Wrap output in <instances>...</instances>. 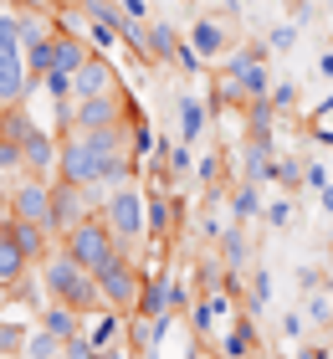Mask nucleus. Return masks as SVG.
<instances>
[{
  "mask_svg": "<svg viewBox=\"0 0 333 359\" xmlns=\"http://www.w3.org/2000/svg\"><path fill=\"white\" fill-rule=\"evenodd\" d=\"M231 313V298H226V292H200V298L190 303V329H195V339H200V344H215V339H221V329H215V323H221Z\"/></svg>",
  "mask_w": 333,
  "mask_h": 359,
  "instance_id": "obj_11",
  "label": "nucleus"
},
{
  "mask_svg": "<svg viewBox=\"0 0 333 359\" xmlns=\"http://www.w3.org/2000/svg\"><path fill=\"white\" fill-rule=\"evenodd\" d=\"M97 216L108 221V231L118 236L123 252H139L149 241V185L144 180H123V185L103 190V210Z\"/></svg>",
  "mask_w": 333,
  "mask_h": 359,
  "instance_id": "obj_1",
  "label": "nucleus"
},
{
  "mask_svg": "<svg viewBox=\"0 0 333 359\" xmlns=\"http://www.w3.org/2000/svg\"><path fill=\"white\" fill-rule=\"evenodd\" d=\"M308 185L313 190H328V170L323 165H308Z\"/></svg>",
  "mask_w": 333,
  "mask_h": 359,
  "instance_id": "obj_38",
  "label": "nucleus"
},
{
  "mask_svg": "<svg viewBox=\"0 0 333 359\" xmlns=\"http://www.w3.org/2000/svg\"><path fill=\"white\" fill-rule=\"evenodd\" d=\"M241 180H277V144L266 139H246L241 144Z\"/></svg>",
  "mask_w": 333,
  "mask_h": 359,
  "instance_id": "obj_16",
  "label": "nucleus"
},
{
  "mask_svg": "<svg viewBox=\"0 0 333 359\" xmlns=\"http://www.w3.org/2000/svg\"><path fill=\"white\" fill-rule=\"evenodd\" d=\"M118 6H123V15H133V21H139V26H149V21H154L144 0H118Z\"/></svg>",
  "mask_w": 333,
  "mask_h": 359,
  "instance_id": "obj_36",
  "label": "nucleus"
},
{
  "mask_svg": "<svg viewBox=\"0 0 333 359\" xmlns=\"http://www.w3.org/2000/svg\"><path fill=\"white\" fill-rule=\"evenodd\" d=\"M11 221V205H6V190H0V226Z\"/></svg>",
  "mask_w": 333,
  "mask_h": 359,
  "instance_id": "obj_42",
  "label": "nucleus"
},
{
  "mask_svg": "<svg viewBox=\"0 0 333 359\" xmlns=\"http://www.w3.org/2000/svg\"><path fill=\"white\" fill-rule=\"evenodd\" d=\"M179 57V31L170 21H149V62L154 67H175Z\"/></svg>",
  "mask_w": 333,
  "mask_h": 359,
  "instance_id": "obj_17",
  "label": "nucleus"
},
{
  "mask_svg": "<svg viewBox=\"0 0 333 359\" xmlns=\"http://www.w3.org/2000/svg\"><path fill=\"white\" fill-rule=\"evenodd\" d=\"M323 283H328L323 267H297V292H318Z\"/></svg>",
  "mask_w": 333,
  "mask_h": 359,
  "instance_id": "obj_31",
  "label": "nucleus"
},
{
  "mask_svg": "<svg viewBox=\"0 0 333 359\" xmlns=\"http://www.w3.org/2000/svg\"><path fill=\"white\" fill-rule=\"evenodd\" d=\"M133 359H159V349H149V354H133Z\"/></svg>",
  "mask_w": 333,
  "mask_h": 359,
  "instance_id": "obj_44",
  "label": "nucleus"
},
{
  "mask_svg": "<svg viewBox=\"0 0 333 359\" xmlns=\"http://www.w3.org/2000/svg\"><path fill=\"white\" fill-rule=\"evenodd\" d=\"M31 257H26V247L15 241V231L11 226H0V287H11V298L26 287V277H31Z\"/></svg>",
  "mask_w": 333,
  "mask_h": 359,
  "instance_id": "obj_10",
  "label": "nucleus"
},
{
  "mask_svg": "<svg viewBox=\"0 0 333 359\" xmlns=\"http://www.w3.org/2000/svg\"><path fill=\"white\" fill-rule=\"evenodd\" d=\"M318 72H323V77H328V83H333V52H328V57L318 62Z\"/></svg>",
  "mask_w": 333,
  "mask_h": 359,
  "instance_id": "obj_40",
  "label": "nucleus"
},
{
  "mask_svg": "<svg viewBox=\"0 0 333 359\" xmlns=\"http://www.w3.org/2000/svg\"><path fill=\"white\" fill-rule=\"evenodd\" d=\"M6 205H11V221L52 226V180H41V175H21V180H15V185L6 190Z\"/></svg>",
  "mask_w": 333,
  "mask_h": 359,
  "instance_id": "obj_6",
  "label": "nucleus"
},
{
  "mask_svg": "<svg viewBox=\"0 0 333 359\" xmlns=\"http://www.w3.org/2000/svg\"><path fill=\"white\" fill-rule=\"evenodd\" d=\"M72 88H77V97H108V93H128L123 88V77H118V67L108 62V52H93L82 67L72 72Z\"/></svg>",
  "mask_w": 333,
  "mask_h": 359,
  "instance_id": "obj_8",
  "label": "nucleus"
},
{
  "mask_svg": "<svg viewBox=\"0 0 333 359\" xmlns=\"http://www.w3.org/2000/svg\"><path fill=\"white\" fill-rule=\"evenodd\" d=\"M185 226V201L175 190H149V241H170Z\"/></svg>",
  "mask_w": 333,
  "mask_h": 359,
  "instance_id": "obj_9",
  "label": "nucleus"
},
{
  "mask_svg": "<svg viewBox=\"0 0 333 359\" xmlns=\"http://www.w3.org/2000/svg\"><path fill=\"white\" fill-rule=\"evenodd\" d=\"M292 41H297V26H292V21H287V26H277L272 36H266V46H272V52H287Z\"/></svg>",
  "mask_w": 333,
  "mask_h": 359,
  "instance_id": "obj_33",
  "label": "nucleus"
},
{
  "mask_svg": "<svg viewBox=\"0 0 333 359\" xmlns=\"http://www.w3.org/2000/svg\"><path fill=\"white\" fill-rule=\"evenodd\" d=\"M200 128H205V103H200V97H179V139L195 144Z\"/></svg>",
  "mask_w": 333,
  "mask_h": 359,
  "instance_id": "obj_24",
  "label": "nucleus"
},
{
  "mask_svg": "<svg viewBox=\"0 0 333 359\" xmlns=\"http://www.w3.org/2000/svg\"><path fill=\"white\" fill-rule=\"evenodd\" d=\"M303 175H308V165H297V159H277V180H282V190H297V185H303Z\"/></svg>",
  "mask_w": 333,
  "mask_h": 359,
  "instance_id": "obj_28",
  "label": "nucleus"
},
{
  "mask_svg": "<svg viewBox=\"0 0 333 359\" xmlns=\"http://www.w3.org/2000/svg\"><path fill=\"white\" fill-rule=\"evenodd\" d=\"M226 205H231V216H236V221H261V210H266L261 180H241V185L226 195Z\"/></svg>",
  "mask_w": 333,
  "mask_h": 359,
  "instance_id": "obj_18",
  "label": "nucleus"
},
{
  "mask_svg": "<svg viewBox=\"0 0 333 359\" xmlns=\"http://www.w3.org/2000/svg\"><path fill=\"white\" fill-rule=\"evenodd\" d=\"M308 323H333V298L318 287V292H308V313H303Z\"/></svg>",
  "mask_w": 333,
  "mask_h": 359,
  "instance_id": "obj_26",
  "label": "nucleus"
},
{
  "mask_svg": "<svg viewBox=\"0 0 333 359\" xmlns=\"http://www.w3.org/2000/svg\"><path fill=\"white\" fill-rule=\"evenodd\" d=\"M144 272H149V267L139 262V252H118L103 272H97L103 303L118 308V313H133V308H139V292H144Z\"/></svg>",
  "mask_w": 333,
  "mask_h": 359,
  "instance_id": "obj_4",
  "label": "nucleus"
},
{
  "mask_svg": "<svg viewBox=\"0 0 333 359\" xmlns=\"http://www.w3.org/2000/svg\"><path fill=\"white\" fill-rule=\"evenodd\" d=\"M200 62H205V57H200L195 46H190V36H185V41H179V57H175V67H179V72H205Z\"/></svg>",
  "mask_w": 333,
  "mask_h": 359,
  "instance_id": "obj_30",
  "label": "nucleus"
},
{
  "mask_svg": "<svg viewBox=\"0 0 333 359\" xmlns=\"http://www.w3.org/2000/svg\"><path fill=\"white\" fill-rule=\"evenodd\" d=\"M62 252H67V257H77V262L88 267V272H103L123 247H118V236L108 231V221H103V216H88L82 226H72V231L62 236Z\"/></svg>",
  "mask_w": 333,
  "mask_h": 359,
  "instance_id": "obj_3",
  "label": "nucleus"
},
{
  "mask_svg": "<svg viewBox=\"0 0 333 359\" xmlns=\"http://www.w3.org/2000/svg\"><path fill=\"white\" fill-rule=\"evenodd\" d=\"M31 323L26 318H15V308H6V313H0V359L6 354H26V344H31Z\"/></svg>",
  "mask_w": 333,
  "mask_h": 359,
  "instance_id": "obj_20",
  "label": "nucleus"
},
{
  "mask_svg": "<svg viewBox=\"0 0 333 359\" xmlns=\"http://www.w3.org/2000/svg\"><path fill=\"white\" fill-rule=\"evenodd\" d=\"M303 329H308V318H297V313H282V334H287V339H303Z\"/></svg>",
  "mask_w": 333,
  "mask_h": 359,
  "instance_id": "obj_37",
  "label": "nucleus"
},
{
  "mask_svg": "<svg viewBox=\"0 0 333 359\" xmlns=\"http://www.w3.org/2000/svg\"><path fill=\"white\" fill-rule=\"evenodd\" d=\"M133 97L128 93H108V97H72V128H118L128 123Z\"/></svg>",
  "mask_w": 333,
  "mask_h": 359,
  "instance_id": "obj_7",
  "label": "nucleus"
},
{
  "mask_svg": "<svg viewBox=\"0 0 333 359\" xmlns=\"http://www.w3.org/2000/svg\"><path fill=\"white\" fill-rule=\"evenodd\" d=\"M62 359H93V344H88V334L67 339V344H62Z\"/></svg>",
  "mask_w": 333,
  "mask_h": 359,
  "instance_id": "obj_34",
  "label": "nucleus"
},
{
  "mask_svg": "<svg viewBox=\"0 0 333 359\" xmlns=\"http://www.w3.org/2000/svg\"><path fill=\"white\" fill-rule=\"evenodd\" d=\"M97 210H103V195L97 190L72 185V180H52V231H57V241L72 226H82L88 216H97Z\"/></svg>",
  "mask_w": 333,
  "mask_h": 359,
  "instance_id": "obj_5",
  "label": "nucleus"
},
{
  "mask_svg": "<svg viewBox=\"0 0 333 359\" xmlns=\"http://www.w3.org/2000/svg\"><path fill=\"white\" fill-rule=\"evenodd\" d=\"M82 334H88L93 349H113V344H128V313H118V308H97V313H88V323H82Z\"/></svg>",
  "mask_w": 333,
  "mask_h": 359,
  "instance_id": "obj_12",
  "label": "nucleus"
},
{
  "mask_svg": "<svg viewBox=\"0 0 333 359\" xmlns=\"http://www.w3.org/2000/svg\"><path fill=\"white\" fill-rule=\"evenodd\" d=\"M128 139H133V154H139V165H144L149 154H159V139H154V128H149V118H144L139 108L128 113Z\"/></svg>",
  "mask_w": 333,
  "mask_h": 359,
  "instance_id": "obj_22",
  "label": "nucleus"
},
{
  "mask_svg": "<svg viewBox=\"0 0 333 359\" xmlns=\"http://www.w3.org/2000/svg\"><path fill=\"white\" fill-rule=\"evenodd\" d=\"M6 359H21V354H6Z\"/></svg>",
  "mask_w": 333,
  "mask_h": 359,
  "instance_id": "obj_45",
  "label": "nucleus"
},
{
  "mask_svg": "<svg viewBox=\"0 0 333 359\" xmlns=\"http://www.w3.org/2000/svg\"><path fill=\"white\" fill-rule=\"evenodd\" d=\"M246 128H252V139H266L272 144V118H277V108H272V97H257V103H246Z\"/></svg>",
  "mask_w": 333,
  "mask_h": 359,
  "instance_id": "obj_23",
  "label": "nucleus"
},
{
  "mask_svg": "<svg viewBox=\"0 0 333 359\" xmlns=\"http://www.w3.org/2000/svg\"><path fill=\"white\" fill-rule=\"evenodd\" d=\"M21 175H31V170H26L21 144H15V139H0V190H11Z\"/></svg>",
  "mask_w": 333,
  "mask_h": 359,
  "instance_id": "obj_21",
  "label": "nucleus"
},
{
  "mask_svg": "<svg viewBox=\"0 0 333 359\" xmlns=\"http://www.w3.org/2000/svg\"><path fill=\"white\" fill-rule=\"evenodd\" d=\"M241 88H246V97H252V103H257V97H272V67H266V57L252 62V67L241 72Z\"/></svg>",
  "mask_w": 333,
  "mask_h": 359,
  "instance_id": "obj_25",
  "label": "nucleus"
},
{
  "mask_svg": "<svg viewBox=\"0 0 333 359\" xmlns=\"http://www.w3.org/2000/svg\"><path fill=\"white\" fill-rule=\"evenodd\" d=\"M215 349H221V359H257L261 344H257V323H252V313H241L231 329H221Z\"/></svg>",
  "mask_w": 333,
  "mask_h": 359,
  "instance_id": "obj_13",
  "label": "nucleus"
},
{
  "mask_svg": "<svg viewBox=\"0 0 333 359\" xmlns=\"http://www.w3.org/2000/svg\"><path fill=\"white\" fill-rule=\"evenodd\" d=\"M215 175H221V154H205V159H200V185H215Z\"/></svg>",
  "mask_w": 333,
  "mask_h": 359,
  "instance_id": "obj_35",
  "label": "nucleus"
},
{
  "mask_svg": "<svg viewBox=\"0 0 333 359\" xmlns=\"http://www.w3.org/2000/svg\"><path fill=\"white\" fill-rule=\"evenodd\" d=\"M221 262L231 267V272H246V257H252V241H246V221H236V226H226L221 236Z\"/></svg>",
  "mask_w": 333,
  "mask_h": 359,
  "instance_id": "obj_19",
  "label": "nucleus"
},
{
  "mask_svg": "<svg viewBox=\"0 0 333 359\" xmlns=\"http://www.w3.org/2000/svg\"><path fill=\"white\" fill-rule=\"evenodd\" d=\"M82 323H88V318H82L77 308L57 303V298H46V308L36 313V329H46L52 339H62V344H67V339H77V334H82Z\"/></svg>",
  "mask_w": 333,
  "mask_h": 359,
  "instance_id": "obj_15",
  "label": "nucleus"
},
{
  "mask_svg": "<svg viewBox=\"0 0 333 359\" xmlns=\"http://www.w3.org/2000/svg\"><path fill=\"white\" fill-rule=\"evenodd\" d=\"M41 287H46V298H57V303H67V308H77L82 318L103 308V287H97V272H88V267L77 262V257H67L62 247L41 262Z\"/></svg>",
  "mask_w": 333,
  "mask_h": 359,
  "instance_id": "obj_2",
  "label": "nucleus"
},
{
  "mask_svg": "<svg viewBox=\"0 0 333 359\" xmlns=\"http://www.w3.org/2000/svg\"><path fill=\"white\" fill-rule=\"evenodd\" d=\"M190 46L205 62H221L226 52H231V31L221 26V15H200V21L190 26Z\"/></svg>",
  "mask_w": 333,
  "mask_h": 359,
  "instance_id": "obj_14",
  "label": "nucleus"
},
{
  "mask_svg": "<svg viewBox=\"0 0 333 359\" xmlns=\"http://www.w3.org/2000/svg\"><path fill=\"white\" fill-rule=\"evenodd\" d=\"M292 359H333V349H318V344H303Z\"/></svg>",
  "mask_w": 333,
  "mask_h": 359,
  "instance_id": "obj_39",
  "label": "nucleus"
},
{
  "mask_svg": "<svg viewBox=\"0 0 333 359\" xmlns=\"http://www.w3.org/2000/svg\"><path fill=\"white\" fill-rule=\"evenodd\" d=\"M318 201H323V210L333 216V185H328V190H318Z\"/></svg>",
  "mask_w": 333,
  "mask_h": 359,
  "instance_id": "obj_41",
  "label": "nucleus"
},
{
  "mask_svg": "<svg viewBox=\"0 0 333 359\" xmlns=\"http://www.w3.org/2000/svg\"><path fill=\"white\" fill-rule=\"evenodd\" d=\"M328 236H333V231H328Z\"/></svg>",
  "mask_w": 333,
  "mask_h": 359,
  "instance_id": "obj_47",
  "label": "nucleus"
},
{
  "mask_svg": "<svg viewBox=\"0 0 333 359\" xmlns=\"http://www.w3.org/2000/svg\"><path fill=\"white\" fill-rule=\"evenodd\" d=\"M261 221H266V226H277V231H282V226H292V201H287V195H282V201H266Z\"/></svg>",
  "mask_w": 333,
  "mask_h": 359,
  "instance_id": "obj_27",
  "label": "nucleus"
},
{
  "mask_svg": "<svg viewBox=\"0 0 333 359\" xmlns=\"http://www.w3.org/2000/svg\"><path fill=\"white\" fill-rule=\"evenodd\" d=\"M266 298H272V272H266V267H261V272H252V303L261 308Z\"/></svg>",
  "mask_w": 333,
  "mask_h": 359,
  "instance_id": "obj_32",
  "label": "nucleus"
},
{
  "mask_svg": "<svg viewBox=\"0 0 333 359\" xmlns=\"http://www.w3.org/2000/svg\"><path fill=\"white\" fill-rule=\"evenodd\" d=\"M328 11H333V0H328Z\"/></svg>",
  "mask_w": 333,
  "mask_h": 359,
  "instance_id": "obj_46",
  "label": "nucleus"
},
{
  "mask_svg": "<svg viewBox=\"0 0 333 359\" xmlns=\"http://www.w3.org/2000/svg\"><path fill=\"white\" fill-rule=\"evenodd\" d=\"M6 308H11V287H0V313H6Z\"/></svg>",
  "mask_w": 333,
  "mask_h": 359,
  "instance_id": "obj_43",
  "label": "nucleus"
},
{
  "mask_svg": "<svg viewBox=\"0 0 333 359\" xmlns=\"http://www.w3.org/2000/svg\"><path fill=\"white\" fill-rule=\"evenodd\" d=\"M272 108L277 113H292L297 108V88L292 83H272Z\"/></svg>",
  "mask_w": 333,
  "mask_h": 359,
  "instance_id": "obj_29",
  "label": "nucleus"
}]
</instances>
